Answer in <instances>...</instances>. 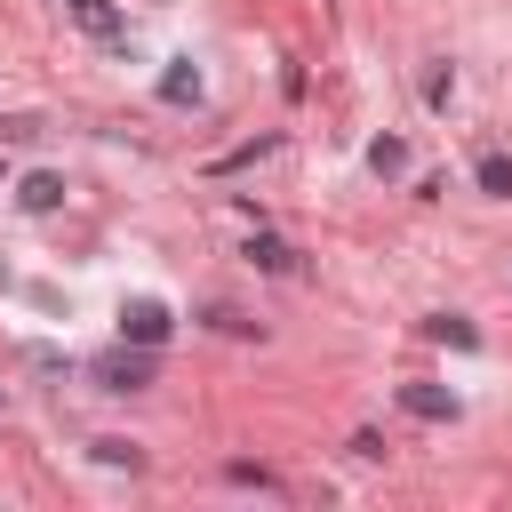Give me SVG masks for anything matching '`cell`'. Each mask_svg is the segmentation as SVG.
<instances>
[{
	"label": "cell",
	"mask_w": 512,
	"mask_h": 512,
	"mask_svg": "<svg viewBox=\"0 0 512 512\" xmlns=\"http://www.w3.org/2000/svg\"><path fill=\"white\" fill-rule=\"evenodd\" d=\"M200 320H208V328H224V336H256V320H248V312H232V304H208Z\"/></svg>",
	"instance_id": "cell-11"
},
{
	"label": "cell",
	"mask_w": 512,
	"mask_h": 512,
	"mask_svg": "<svg viewBox=\"0 0 512 512\" xmlns=\"http://www.w3.org/2000/svg\"><path fill=\"white\" fill-rule=\"evenodd\" d=\"M64 8H72L80 32H96V40H128V16H120L112 0H64Z\"/></svg>",
	"instance_id": "cell-4"
},
{
	"label": "cell",
	"mask_w": 512,
	"mask_h": 512,
	"mask_svg": "<svg viewBox=\"0 0 512 512\" xmlns=\"http://www.w3.org/2000/svg\"><path fill=\"white\" fill-rule=\"evenodd\" d=\"M96 464H128V472H136L144 448H136V440H96Z\"/></svg>",
	"instance_id": "cell-13"
},
{
	"label": "cell",
	"mask_w": 512,
	"mask_h": 512,
	"mask_svg": "<svg viewBox=\"0 0 512 512\" xmlns=\"http://www.w3.org/2000/svg\"><path fill=\"white\" fill-rule=\"evenodd\" d=\"M96 384H104V392H144V384H152V344L104 352V360H96Z\"/></svg>",
	"instance_id": "cell-2"
},
{
	"label": "cell",
	"mask_w": 512,
	"mask_h": 512,
	"mask_svg": "<svg viewBox=\"0 0 512 512\" xmlns=\"http://www.w3.org/2000/svg\"><path fill=\"white\" fill-rule=\"evenodd\" d=\"M400 408L424 424H456V392H440V384H400Z\"/></svg>",
	"instance_id": "cell-3"
},
{
	"label": "cell",
	"mask_w": 512,
	"mask_h": 512,
	"mask_svg": "<svg viewBox=\"0 0 512 512\" xmlns=\"http://www.w3.org/2000/svg\"><path fill=\"white\" fill-rule=\"evenodd\" d=\"M448 96H456V72L432 64V72H424V104H448Z\"/></svg>",
	"instance_id": "cell-14"
},
{
	"label": "cell",
	"mask_w": 512,
	"mask_h": 512,
	"mask_svg": "<svg viewBox=\"0 0 512 512\" xmlns=\"http://www.w3.org/2000/svg\"><path fill=\"white\" fill-rule=\"evenodd\" d=\"M424 336H440V344H456V352H480V328H472L464 312H432V320H424Z\"/></svg>",
	"instance_id": "cell-8"
},
{
	"label": "cell",
	"mask_w": 512,
	"mask_h": 512,
	"mask_svg": "<svg viewBox=\"0 0 512 512\" xmlns=\"http://www.w3.org/2000/svg\"><path fill=\"white\" fill-rule=\"evenodd\" d=\"M368 168H376V176H400V168H408V144H400V136H376V144H368Z\"/></svg>",
	"instance_id": "cell-10"
},
{
	"label": "cell",
	"mask_w": 512,
	"mask_h": 512,
	"mask_svg": "<svg viewBox=\"0 0 512 512\" xmlns=\"http://www.w3.org/2000/svg\"><path fill=\"white\" fill-rule=\"evenodd\" d=\"M224 480H232V488H280L272 464H224Z\"/></svg>",
	"instance_id": "cell-12"
},
{
	"label": "cell",
	"mask_w": 512,
	"mask_h": 512,
	"mask_svg": "<svg viewBox=\"0 0 512 512\" xmlns=\"http://www.w3.org/2000/svg\"><path fill=\"white\" fill-rule=\"evenodd\" d=\"M32 136V120H0V144H24Z\"/></svg>",
	"instance_id": "cell-15"
},
{
	"label": "cell",
	"mask_w": 512,
	"mask_h": 512,
	"mask_svg": "<svg viewBox=\"0 0 512 512\" xmlns=\"http://www.w3.org/2000/svg\"><path fill=\"white\" fill-rule=\"evenodd\" d=\"M160 104H200V64H192V56H168V72H160Z\"/></svg>",
	"instance_id": "cell-5"
},
{
	"label": "cell",
	"mask_w": 512,
	"mask_h": 512,
	"mask_svg": "<svg viewBox=\"0 0 512 512\" xmlns=\"http://www.w3.org/2000/svg\"><path fill=\"white\" fill-rule=\"evenodd\" d=\"M16 200H24V208H32V216H48V208H56V200H64V176H56V168H32V176H24V184H16Z\"/></svg>",
	"instance_id": "cell-6"
},
{
	"label": "cell",
	"mask_w": 512,
	"mask_h": 512,
	"mask_svg": "<svg viewBox=\"0 0 512 512\" xmlns=\"http://www.w3.org/2000/svg\"><path fill=\"white\" fill-rule=\"evenodd\" d=\"M248 264H256V272H296V248H288L280 232H256V240H248Z\"/></svg>",
	"instance_id": "cell-7"
},
{
	"label": "cell",
	"mask_w": 512,
	"mask_h": 512,
	"mask_svg": "<svg viewBox=\"0 0 512 512\" xmlns=\"http://www.w3.org/2000/svg\"><path fill=\"white\" fill-rule=\"evenodd\" d=\"M472 184H480L488 200H512V160H504V152H480V160H472Z\"/></svg>",
	"instance_id": "cell-9"
},
{
	"label": "cell",
	"mask_w": 512,
	"mask_h": 512,
	"mask_svg": "<svg viewBox=\"0 0 512 512\" xmlns=\"http://www.w3.org/2000/svg\"><path fill=\"white\" fill-rule=\"evenodd\" d=\"M168 328H176V312H168L160 296H128V304H120V344H152V352H160Z\"/></svg>",
	"instance_id": "cell-1"
}]
</instances>
